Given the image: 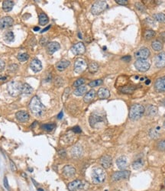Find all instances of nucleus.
I'll list each match as a JSON object with an SVG mask.
<instances>
[{"mask_svg":"<svg viewBox=\"0 0 165 191\" xmlns=\"http://www.w3.org/2000/svg\"><path fill=\"white\" fill-rule=\"evenodd\" d=\"M37 123H38V122H34L33 123L32 125H31V128H32V127H34V125H37Z\"/></svg>","mask_w":165,"mask_h":191,"instance_id":"obj_56","label":"nucleus"},{"mask_svg":"<svg viewBox=\"0 0 165 191\" xmlns=\"http://www.w3.org/2000/svg\"><path fill=\"white\" fill-rule=\"evenodd\" d=\"M38 191H44L42 189H38Z\"/></svg>","mask_w":165,"mask_h":191,"instance_id":"obj_59","label":"nucleus"},{"mask_svg":"<svg viewBox=\"0 0 165 191\" xmlns=\"http://www.w3.org/2000/svg\"><path fill=\"white\" fill-rule=\"evenodd\" d=\"M155 66L158 68L165 67V52H161L156 55L154 59Z\"/></svg>","mask_w":165,"mask_h":191,"instance_id":"obj_12","label":"nucleus"},{"mask_svg":"<svg viewBox=\"0 0 165 191\" xmlns=\"http://www.w3.org/2000/svg\"><path fill=\"white\" fill-rule=\"evenodd\" d=\"M3 183H4V186H5V187L6 188L7 190H9V183H8V180H7V177H4V180H3Z\"/></svg>","mask_w":165,"mask_h":191,"instance_id":"obj_47","label":"nucleus"},{"mask_svg":"<svg viewBox=\"0 0 165 191\" xmlns=\"http://www.w3.org/2000/svg\"><path fill=\"white\" fill-rule=\"evenodd\" d=\"M164 128H165V121H164Z\"/></svg>","mask_w":165,"mask_h":191,"instance_id":"obj_60","label":"nucleus"},{"mask_svg":"<svg viewBox=\"0 0 165 191\" xmlns=\"http://www.w3.org/2000/svg\"><path fill=\"white\" fill-rule=\"evenodd\" d=\"M63 174L65 177L70 178L76 174V169L72 165H66L63 168Z\"/></svg>","mask_w":165,"mask_h":191,"instance_id":"obj_16","label":"nucleus"},{"mask_svg":"<svg viewBox=\"0 0 165 191\" xmlns=\"http://www.w3.org/2000/svg\"><path fill=\"white\" fill-rule=\"evenodd\" d=\"M82 148H81L80 146H79V145H76V146H74V148L71 149V155L73 157H80V156H81V155H82Z\"/></svg>","mask_w":165,"mask_h":191,"instance_id":"obj_27","label":"nucleus"},{"mask_svg":"<svg viewBox=\"0 0 165 191\" xmlns=\"http://www.w3.org/2000/svg\"><path fill=\"white\" fill-rule=\"evenodd\" d=\"M63 115H64L63 112H60L59 115H58V119H62V118H63Z\"/></svg>","mask_w":165,"mask_h":191,"instance_id":"obj_52","label":"nucleus"},{"mask_svg":"<svg viewBox=\"0 0 165 191\" xmlns=\"http://www.w3.org/2000/svg\"><path fill=\"white\" fill-rule=\"evenodd\" d=\"M162 103H163V105H164V106H165V99H164L163 102H162Z\"/></svg>","mask_w":165,"mask_h":191,"instance_id":"obj_58","label":"nucleus"},{"mask_svg":"<svg viewBox=\"0 0 165 191\" xmlns=\"http://www.w3.org/2000/svg\"><path fill=\"white\" fill-rule=\"evenodd\" d=\"M4 67H5V62L2 60L0 59V70H3Z\"/></svg>","mask_w":165,"mask_h":191,"instance_id":"obj_50","label":"nucleus"},{"mask_svg":"<svg viewBox=\"0 0 165 191\" xmlns=\"http://www.w3.org/2000/svg\"><path fill=\"white\" fill-rule=\"evenodd\" d=\"M5 40L7 42H14L15 36L12 31H8L5 34Z\"/></svg>","mask_w":165,"mask_h":191,"instance_id":"obj_37","label":"nucleus"},{"mask_svg":"<svg viewBox=\"0 0 165 191\" xmlns=\"http://www.w3.org/2000/svg\"><path fill=\"white\" fill-rule=\"evenodd\" d=\"M150 51L147 47H142L135 53V57L138 60H146L150 56Z\"/></svg>","mask_w":165,"mask_h":191,"instance_id":"obj_9","label":"nucleus"},{"mask_svg":"<svg viewBox=\"0 0 165 191\" xmlns=\"http://www.w3.org/2000/svg\"><path fill=\"white\" fill-rule=\"evenodd\" d=\"M129 176L130 171L123 170V171H120L115 172L112 176V179L113 181H118V180H121L122 179H128L129 177Z\"/></svg>","mask_w":165,"mask_h":191,"instance_id":"obj_8","label":"nucleus"},{"mask_svg":"<svg viewBox=\"0 0 165 191\" xmlns=\"http://www.w3.org/2000/svg\"><path fill=\"white\" fill-rule=\"evenodd\" d=\"M97 95H98L99 99H106L110 96V90H107L106 88H100L98 90Z\"/></svg>","mask_w":165,"mask_h":191,"instance_id":"obj_23","label":"nucleus"},{"mask_svg":"<svg viewBox=\"0 0 165 191\" xmlns=\"http://www.w3.org/2000/svg\"><path fill=\"white\" fill-rule=\"evenodd\" d=\"M41 128L45 132H51L55 128V125L54 123H48V124H44L41 125Z\"/></svg>","mask_w":165,"mask_h":191,"instance_id":"obj_35","label":"nucleus"},{"mask_svg":"<svg viewBox=\"0 0 165 191\" xmlns=\"http://www.w3.org/2000/svg\"><path fill=\"white\" fill-rule=\"evenodd\" d=\"M10 165H11V169L13 171H15L17 170V168L16 166H15V164H14V162H13L12 160H10Z\"/></svg>","mask_w":165,"mask_h":191,"instance_id":"obj_49","label":"nucleus"},{"mask_svg":"<svg viewBox=\"0 0 165 191\" xmlns=\"http://www.w3.org/2000/svg\"><path fill=\"white\" fill-rule=\"evenodd\" d=\"M67 187H68V190L70 191H76L78 190L82 189L84 187V184L81 180H75L70 182L67 186Z\"/></svg>","mask_w":165,"mask_h":191,"instance_id":"obj_11","label":"nucleus"},{"mask_svg":"<svg viewBox=\"0 0 165 191\" xmlns=\"http://www.w3.org/2000/svg\"><path fill=\"white\" fill-rule=\"evenodd\" d=\"M86 91H87V87L86 86H81V87L76 89V90L74 91V94L77 96H80V95H84Z\"/></svg>","mask_w":165,"mask_h":191,"instance_id":"obj_29","label":"nucleus"},{"mask_svg":"<svg viewBox=\"0 0 165 191\" xmlns=\"http://www.w3.org/2000/svg\"><path fill=\"white\" fill-rule=\"evenodd\" d=\"M96 96V91L94 90H90L89 92L86 93L83 98V101L86 103H89L95 98Z\"/></svg>","mask_w":165,"mask_h":191,"instance_id":"obj_24","label":"nucleus"},{"mask_svg":"<svg viewBox=\"0 0 165 191\" xmlns=\"http://www.w3.org/2000/svg\"><path fill=\"white\" fill-rule=\"evenodd\" d=\"M87 67V64L85 60L82 58H78L74 63V71L77 74H80L83 72Z\"/></svg>","mask_w":165,"mask_h":191,"instance_id":"obj_7","label":"nucleus"},{"mask_svg":"<svg viewBox=\"0 0 165 191\" xmlns=\"http://www.w3.org/2000/svg\"><path fill=\"white\" fill-rule=\"evenodd\" d=\"M161 36L162 39H163V40H164V41H165V31H164V32H163V33H162V34H161Z\"/></svg>","mask_w":165,"mask_h":191,"instance_id":"obj_54","label":"nucleus"},{"mask_svg":"<svg viewBox=\"0 0 165 191\" xmlns=\"http://www.w3.org/2000/svg\"><path fill=\"white\" fill-rule=\"evenodd\" d=\"M117 4L118 5H122V6H126V5H128V0H115Z\"/></svg>","mask_w":165,"mask_h":191,"instance_id":"obj_45","label":"nucleus"},{"mask_svg":"<svg viewBox=\"0 0 165 191\" xmlns=\"http://www.w3.org/2000/svg\"><path fill=\"white\" fill-rule=\"evenodd\" d=\"M90 125H91L92 127H96V125H98L99 123H101L102 122V121H103V118L102 117V116H100L99 115H98V114H92L91 115H90Z\"/></svg>","mask_w":165,"mask_h":191,"instance_id":"obj_17","label":"nucleus"},{"mask_svg":"<svg viewBox=\"0 0 165 191\" xmlns=\"http://www.w3.org/2000/svg\"><path fill=\"white\" fill-rule=\"evenodd\" d=\"M157 148L158 151L161 152H165V139L159 141L157 144Z\"/></svg>","mask_w":165,"mask_h":191,"instance_id":"obj_41","label":"nucleus"},{"mask_svg":"<svg viewBox=\"0 0 165 191\" xmlns=\"http://www.w3.org/2000/svg\"><path fill=\"white\" fill-rule=\"evenodd\" d=\"M88 69L89 71L92 74H95L96 72L98 71V69H99V65L98 63H96V62H92L89 64L88 66Z\"/></svg>","mask_w":165,"mask_h":191,"instance_id":"obj_33","label":"nucleus"},{"mask_svg":"<svg viewBox=\"0 0 165 191\" xmlns=\"http://www.w3.org/2000/svg\"><path fill=\"white\" fill-rule=\"evenodd\" d=\"M50 28V26H49L48 27H47V28H45V29H43V30H42V31H41V33H44V32H45V31H47V30H48L49 28Z\"/></svg>","mask_w":165,"mask_h":191,"instance_id":"obj_53","label":"nucleus"},{"mask_svg":"<svg viewBox=\"0 0 165 191\" xmlns=\"http://www.w3.org/2000/svg\"><path fill=\"white\" fill-rule=\"evenodd\" d=\"M135 6H136L137 9H138V10H140V11H142V12H144L145 11V9L142 3H136V5H135Z\"/></svg>","mask_w":165,"mask_h":191,"instance_id":"obj_46","label":"nucleus"},{"mask_svg":"<svg viewBox=\"0 0 165 191\" xmlns=\"http://www.w3.org/2000/svg\"><path fill=\"white\" fill-rule=\"evenodd\" d=\"M54 83H55L56 87H62V86H63V84H64L63 79H62L61 77H56L55 80H54Z\"/></svg>","mask_w":165,"mask_h":191,"instance_id":"obj_44","label":"nucleus"},{"mask_svg":"<svg viewBox=\"0 0 165 191\" xmlns=\"http://www.w3.org/2000/svg\"><path fill=\"white\" fill-rule=\"evenodd\" d=\"M151 47L155 51H160L163 49V44L160 41H154L151 44Z\"/></svg>","mask_w":165,"mask_h":191,"instance_id":"obj_31","label":"nucleus"},{"mask_svg":"<svg viewBox=\"0 0 165 191\" xmlns=\"http://www.w3.org/2000/svg\"><path fill=\"white\" fill-rule=\"evenodd\" d=\"M102 83V79H96V80H93V81L90 82L89 83V86L90 87H98L99 85H101Z\"/></svg>","mask_w":165,"mask_h":191,"instance_id":"obj_43","label":"nucleus"},{"mask_svg":"<svg viewBox=\"0 0 165 191\" xmlns=\"http://www.w3.org/2000/svg\"><path fill=\"white\" fill-rule=\"evenodd\" d=\"M60 48H61V45L56 42H50L47 45V51L50 54H53L56 51H58Z\"/></svg>","mask_w":165,"mask_h":191,"instance_id":"obj_18","label":"nucleus"},{"mask_svg":"<svg viewBox=\"0 0 165 191\" xmlns=\"http://www.w3.org/2000/svg\"><path fill=\"white\" fill-rule=\"evenodd\" d=\"M112 157L109 155H104L102 156L100 159V164L103 168H110L112 165Z\"/></svg>","mask_w":165,"mask_h":191,"instance_id":"obj_19","label":"nucleus"},{"mask_svg":"<svg viewBox=\"0 0 165 191\" xmlns=\"http://www.w3.org/2000/svg\"><path fill=\"white\" fill-rule=\"evenodd\" d=\"M122 60L126 61H131V56H125L124 58H122Z\"/></svg>","mask_w":165,"mask_h":191,"instance_id":"obj_51","label":"nucleus"},{"mask_svg":"<svg viewBox=\"0 0 165 191\" xmlns=\"http://www.w3.org/2000/svg\"><path fill=\"white\" fill-rule=\"evenodd\" d=\"M146 113L148 116H154L158 113V108L153 105H149L146 109Z\"/></svg>","mask_w":165,"mask_h":191,"instance_id":"obj_26","label":"nucleus"},{"mask_svg":"<svg viewBox=\"0 0 165 191\" xmlns=\"http://www.w3.org/2000/svg\"><path fill=\"white\" fill-rule=\"evenodd\" d=\"M30 67L34 73H38L42 70V64L38 59H34L31 62Z\"/></svg>","mask_w":165,"mask_h":191,"instance_id":"obj_20","label":"nucleus"},{"mask_svg":"<svg viewBox=\"0 0 165 191\" xmlns=\"http://www.w3.org/2000/svg\"><path fill=\"white\" fill-rule=\"evenodd\" d=\"M70 63L69 61H67V60H62V61H59L56 64V68H57L58 70H59V71H63L65 69L67 68L70 66Z\"/></svg>","mask_w":165,"mask_h":191,"instance_id":"obj_22","label":"nucleus"},{"mask_svg":"<svg viewBox=\"0 0 165 191\" xmlns=\"http://www.w3.org/2000/svg\"><path fill=\"white\" fill-rule=\"evenodd\" d=\"M106 179L105 171L101 168H95L92 171V180L94 184H99L104 182Z\"/></svg>","mask_w":165,"mask_h":191,"instance_id":"obj_3","label":"nucleus"},{"mask_svg":"<svg viewBox=\"0 0 165 191\" xmlns=\"http://www.w3.org/2000/svg\"><path fill=\"white\" fill-rule=\"evenodd\" d=\"M39 28L38 27H37V28H34V31H38V30H39Z\"/></svg>","mask_w":165,"mask_h":191,"instance_id":"obj_55","label":"nucleus"},{"mask_svg":"<svg viewBox=\"0 0 165 191\" xmlns=\"http://www.w3.org/2000/svg\"><path fill=\"white\" fill-rule=\"evenodd\" d=\"M14 2L13 1H10V0H6L2 2V9L5 12H10L12 9L13 6H14Z\"/></svg>","mask_w":165,"mask_h":191,"instance_id":"obj_25","label":"nucleus"},{"mask_svg":"<svg viewBox=\"0 0 165 191\" xmlns=\"http://www.w3.org/2000/svg\"><path fill=\"white\" fill-rule=\"evenodd\" d=\"M145 112V107L140 104H135L131 107L129 111V118L131 120H138Z\"/></svg>","mask_w":165,"mask_h":191,"instance_id":"obj_2","label":"nucleus"},{"mask_svg":"<svg viewBox=\"0 0 165 191\" xmlns=\"http://www.w3.org/2000/svg\"><path fill=\"white\" fill-rule=\"evenodd\" d=\"M164 184H165V180H164Z\"/></svg>","mask_w":165,"mask_h":191,"instance_id":"obj_61","label":"nucleus"},{"mask_svg":"<svg viewBox=\"0 0 165 191\" xmlns=\"http://www.w3.org/2000/svg\"><path fill=\"white\" fill-rule=\"evenodd\" d=\"M33 92L32 87L28 83H22V94H31Z\"/></svg>","mask_w":165,"mask_h":191,"instance_id":"obj_28","label":"nucleus"},{"mask_svg":"<svg viewBox=\"0 0 165 191\" xmlns=\"http://www.w3.org/2000/svg\"><path fill=\"white\" fill-rule=\"evenodd\" d=\"M49 22V18L47 16V15L45 13H41L39 15V24L41 26H45Z\"/></svg>","mask_w":165,"mask_h":191,"instance_id":"obj_30","label":"nucleus"},{"mask_svg":"<svg viewBox=\"0 0 165 191\" xmlns=\"http://www.w3.org/2000/svg\"><path fill=\"white\" fill-rule=\"evenodd\" d=\"M29 107H30V109L32 112V113L36 115H41L44 113L45 109V106L42 104L40 99L37 95L34 96L31 99L30 104H29Z\"/></svg>","mask_w":165,"mask_h":191,"instance_id":"obj_1","label":"nucleus"},{"mask_svg":"<svg viewBox=\"0 0 165 191\" xmlns=\"http://www.w3.org/2000/svg\"><path fill=\"white\" fill-rule=\"evenodd\" d=\"M73 132H75V133H80L81 128L79 126H75L73 128Z\"/></svg>","mask_w":165,"mask_h":191,"instance_id":"obj_48","label":"nucleus"},{"mask_svg":"<svg viewBox=\"0 0 165 191\" xmlns=\"http://www.w3.org/2000/svg\"><path fill=\"white\" fill-rule=\"evenodd\" d=\"M71 51L74 55H80L84 54L86 51V47L82 42H78L72 47Z\"/></svg>","mask_w":165,"mask_h":191,"instance_id":"obj_10","label":"nucleus"},{"mask_svg":"<svg viewBox=\"0 0 165 191\" xmlns=\"http://www.w3.org/2000/svg\"><path fill=\"white\" fill-rule=\"evenodd\" d=\"M135 67L140 72H146L150 68V63L147 60H137L135 62Z\"/></svg>","mask_w":165,"mask_h":191,"instance_id":"obj_6","label":"nucleus"},{"mask_svg":"<svg viewBox=\"0 0 165 191\" xmlns=\"http://www.w3.org/2000/svg\"><path fill=\"white\" fill-rule=\"evenodd\" d=\"M154 89L158 92H165V76L156 79L154 83Z\"/></svg>","mask_w":165,"mask_h":191,"instance_id":"obj_14","label":"nucleus"},{"mask_svg":"<svg viewBox=\"0 0 165 191\" xmlns=\"http://www.w3.org/2000/svg\"><path fill=\"white\" fill-rule=\"evenodd\" d=\"M154 18L159 22H165V15L163 13H158L154 15Z\"/></svg>","mask_w":165,"mask_h":191,"instance_id":"obj_38","label":"nucleus"},{"mask_svg":"<svg viewBox=\"0 0 165 191\" xmlns=\"http://www.w3.org/2000/svg\"><path fill=\"white\" fill-rule=\"evenodd\" d=\"M108 7L106 1H97L92 6L91 12L93 15H99L104 12Z\"/></svg>","mask_w":165,"mask_h":191,"instance_id":"obj_5","label":"nucleus"},{"mask_svg":"<svg viewBox=\"0 0 165 191\" xmlns=\"http://www.w3.org/2000/svg\"><path fill=\"white\" fill-rule=\"evenodd\" d=\"M14 23V20L12 18L9 16L3 17V18H0V29L6 28L12 26Z\"/></svg>","mask_w":165,"mask_h":191,"instance_id":"obj_15","label":"nucleus"},{"mask_svg":"<svg viewBox=\"0 0 165 191\" xmlns=\"http://www.w3.org/2000/svg\"><path fill=\"white\" fill-rule=\"evenodd\" d=\"M135 90V88L133 87H130V86H127V87H121L119 89V91L122 93L125 94H131Z\"/></svg>","mask_w":165,"mask_h":191,"instance_id":"obj_32","label":"nucleus"},{"mask_svg":"<svg viewBox=\"0 0 165 191\" xmlns=\"http://www.w3.org/2000/svg\"><path fill=\"white\" fill-rule=\"evenodd\" d=\"M127 158L125 156L119 157L116 160L117 167L122 171H123V170H125L127 168Z\"/></svg>","mask_w":165,"mask_h":191,"instance_id":"obj_21","label":"nucleus"},{"mask_svg":"<svg viewBox=\"0 0 165 191\" xmlns=\"http://www.w3.org/2000/svg\"><path fill=\"white\" fill-rule=\"evenodd\" d=\"M29 58V55L26 53H20L18 55V60L21 62L26 61Z\"/></svg>","mask_w":165,"mask_h":191,"instance_id":"obj_39","label":"nucleus"},{"mask_svg":"<svg viewBox=\"0 0 165 191\" xmlns=\"http://www.w3.org/2000/svg\"><path fill=\"white\" fill-rule=\"evenodd\" d=\"M150 81H151V80H147V82H146V84H149V83H150Z\"/></svg>","mask_w":165,"mask_h":191,"instance_id":"obj_57","label":"nucleus"},{"mask_svg":"<svg viewBox=\"0 0 165 191\" xmlns=\"http://www.w3.org/2000/svg\"><path fill=\"white\" fill-rule=\"evenodd\" d=\"M143 166V161L142 160H137L132 163V168L135 170L140 169Z\"/></svg>","mask_w":165,"mask_h":191,"instance_id":"obj_40","label":"nucleus"},{"mask_svg":"<svg viewBox=\"0 0 165 191\" xmlns=\"http://www.w3.org/2000/svg\"><path fill=\"white\" fill-rule=\"evenodd\" d=\"M159 129H160L159 127L151 129V131L149 132V135H150V137H151V139H154L159 137V135H160Z\"/></svg>","mask_w":165,"mask_h":191,"instance_id":"obj_34","label":"nucleus"},{"mask_svg":"<svg viewBox=\"0 0 165 191\" xmlns=\"http://www.w3.org/2000/svg\"><path fill=\"white\" fill-rule=\"evenodd\" d=\"M22 83L17 81H11L8 84V91L12 96H18L22 94Z\"/></svg>","mask_w":165,"mask_h":191,"instance_id":"obj_4","label":"nucleus"},{"mask_svg":"<svg viewBox=\"0 0 165 191\" xmlns=\"http://www.w3.org/2000/svg\"><path fill=\"white\" fill-rule=\"evenodd\" d=\"M85 83V79L83 78H80V79H77L74 83V87H80L82 86V84Z\"/></svg>","mask_w":165,"mask_h":191,"instance_id":"obj_42","label":"nucleus"},{"mask_svg":"<svg viewBox=\"0 0 165 191\" xmlns=\"http://www.w3.org/2000/svg\"><path fill=\"white\" fill-rule=\"evenodd\" d=\"M155 36V31H153V30H146L144 33V38H145L146 40H150L152 38Z\"/></svg>","mask_w":165,"mask_h":191,"instance_id":"obj_36","label":"nucleus"},{"mask_svg":"<svg viewBox=\"0 0 165 191\" xmlns=\"http://www.w3.org/2000/svg\"><path fill=\"white\" fill-rule=\"evenodd\" d=\"M15 117H16L17 120L19 121L20 122L25 123L29 121L30 119V115L26 111H18L17 112V113L15 114Z\"/></svg>","mask_w":165,"mask_h":191,"instance_id":"obj_13","label":"nucleus"}]
</instances>
